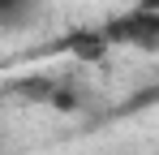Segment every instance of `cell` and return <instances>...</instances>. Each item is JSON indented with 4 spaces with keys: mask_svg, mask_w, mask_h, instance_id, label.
<instances>
[{
    "mask_svg": "<svg viewBox=\"0 0 159 155\" xmlns=\"http://www.w3.org/2000/svg\"><path fill=\"white\" fill-rule=\"evenodd\" d=\"M39 17V0H0V30H26Z\"/></svg>",
    "mask_w": 159,
    "mask_h": 155,
    "instance_id": "cell-1",
    "label": "cell"
}]
</instances>
